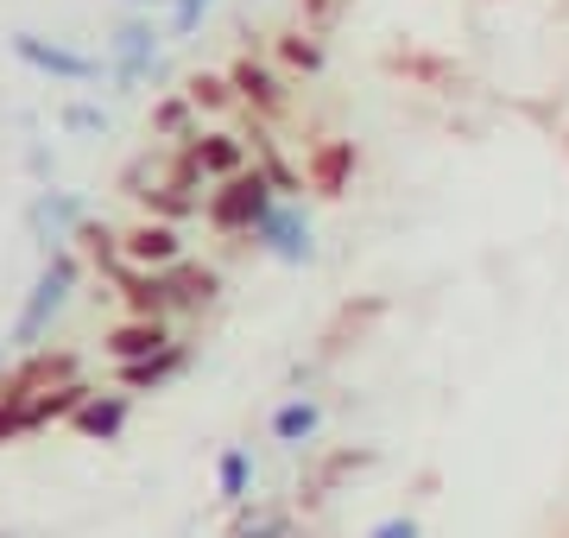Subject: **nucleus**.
I'll return each mask as SVG.
<instances>
[{
    "label": "nucleus",
    "mask_w": 569,
    "mask_h": 538,
    "mask_svg": "<svg viewBox=\"0 0 569 538\" xmlns=\"http://www.w3.org/2000/svg\"><path fill=\"white\" fill-rule=\"evenodd\" d=\"M127 253H133V260H171L178 241H171V228H140V235L127 241Z\"/></svg>",
    "instance_id": "nucleus-7"
},
{
    "label": "nucleus",
    "mask_w": 569,
    "mask_h": 538,
    "mask_svg": "<svg viewBox=\"0 0 569 538\" xmlns=\"http://www.w3.org/2000/svg\"><path fill=\"white\" fill-rule=\"evenodd\" d=\"M63 286H70V267H58V272H51V279L39 286V298H32V311L20 317V342H32V336H39V323H44V317H51V311L63 305Z\"/></svg>",
    "instance_id": "nucleus-3"
},
{
    "label": "nucleus",
    "mask_w": 569,
    "mask_h": 538,
    "mask_svg": "<svg viewBox=\"0 0 569 538\" xmlns=\"http://www.w3.org/2000/svg\"><path fill=\"white\" fill-rule=\"evenodd\" d=\"M108 349L121 355V368H127V361H152V355L164 349V330H159V323H127V330L108 336Z\"/></svg>",
    "instance_id": "nucleus-2"
},
{
    "label": "nucleus",
    "mask_w": 569,
    "mask_h": 538,
    "mask_svg": "<svg viewBox=\"0 0 569 538\" xmlns=\"http://www.w3.org/2000/svg\"><path fill=\"white\" fill-rule=\"evenodd\" d=\"M121 418H127L121 399H102V406H77V425H82L89 437H114V431H121Z\"/></svg>",
    "instance_id": "nucleus-6"
},
{
    "label": "nucleus",
    "mask_w": 569,
    "mask_h": 538,
    "mask_svg": "<svg viewBox=\"0 0 569 538\" xmlns=\"http://www.w3.org/2000/svg\"><path fill=\"white\" fill-rule=\"evenodd\" d=\"M241 495H247V456L228 450L222 456V500H241Z\"/></svg>",
    "instance_id": "nucleus-9"
},
{
    "label": "nucleus",
    "mask_w": 569,
    "mask_h": 538,
    "mask_svg": "<svg viewBox=\"0 0 569 538\" xmlns=\"http://www.w3.org/2000/svg\"><path fill=\"white\" fill-rule=\"evenodd\" d=\"M367 538H418V526H411V519H380Z\"/></svg>",
    "instance_id": "nucleus-11"
},
{
    "label": "nucleus",
    "mask_w": 569,
    "mask_h": 538,
    "mask_svg": "<svg viewBox=\"0 0 569 538\" xmlns=\"http://www.w3.org/2000/svg\"><path fill=\"white\" fill-rule=\"evenodd\" d=\"M342 166H348V146H336V152L323 159V185H336V178H342Z\"/></svg>",
    "instance_id": "nucleus-13"
},
{
    "label": "nucleus",
    "mask_w": 569,
    "mask_h": 538,
    "mask_svg": "<svg viewBox=\"0 0 569 538\" xmlns=\"http://www.w3.org/2000/svg\"><path fill=\"white\" fill-rule=\"evenodd\" d=\"M178 368H183V355L178 349H159L152 361H127L121 380H127V387H159L164 373H178Z\"/></svg>",
    "instance_id": "nucleus-4"
},
{
    "label": "nucleus",
    "mask_w": 569,
    "mask_h": 538,
    "mask_svg": "<svg viewBox=\"0 0 569 538\" xmlns=\"http://www.w3.org/2000/svg\"><path fill=\"white\" fill-rule=\"evenodd\" d=\"M272 431H279L284 444H298V437H310V431H317V406H305V399H298V406H284V412L272 418Z\"/></svg>",
    "instance_id": "nucleus-8"
},
{
    "label": "nucleus",
    "mask_w": 569,
    "mask_h": 538,
    "mask_svg": "<svg viewBox=\"0 0 569 538\" xmlns=\"http://www.w3.org/2000/svg\"><path fill=\"white\" fill-rule=\"evenodd\" d=\"M209 216H216V228H260L266 216H272V197H266L260 178H234V185L209 203Z\"/></svg>",
    "instance_id": "nucleus-1"
},
{
    "label": "nucleus",
    "mask_w": 569,
    "mask_h": 538,
    "mask_svg": "<svg viewBox=\"0 0 569 538\" xmlns=\"http://www.w3.org/2000/svg\"><path fill=\"white\" fill-rule=\"evenodd\" d=\"M241 83H247V96H272V77L266 70H241Z\"/></svg>",
    "instance_id": "nucleus-12"
},
{
    "label": "nucleus",
    "mask_w": 569,
    "mask_h": 538,
    "mask_svg": "<svg viewBox=\"0 0 569 538\" xmlns=\"http://www.w3.org/2000/svg\"><path fill=\"white\" fill-rule=\"evenodd\" d=\"M13 431H26V412H7L0 406V437H13Z\"/></svg>",
    "instance_id": "nucleus-14"
},
{
    "label": "nucleus",
    "mask_w": 569,
    "mask_h": 538,
    "mask_svg": "<svg viewBox=\"0 0 569 538\" xmlns=\"http://www.w3.org/2000/svg\"><path fill=\"white\" fill-rule=\"evenodd\" d=\"M190 166H203V171H228V166H234V146H228V140H209V146H197V152H190Z\"/></svg>",
    "instance_id": "nucleus-10"
},
{
    "label": "nucleus",
    "mask_w": 569,
    "mask_h": 538,
    "mask_svg": "<svg viewBox=\"0 0 569 538\" xmlns=\"http://www.w3.org/2000/svg\"><path fill=\"white\" fill-rule=\"evenodd\" d=\"M260 235H272V248L284 253V260H305L310 241H305V228H298V216H266Z\"/></svg>",
    "instance_id": "nucleus-5"
}]
</instances>
